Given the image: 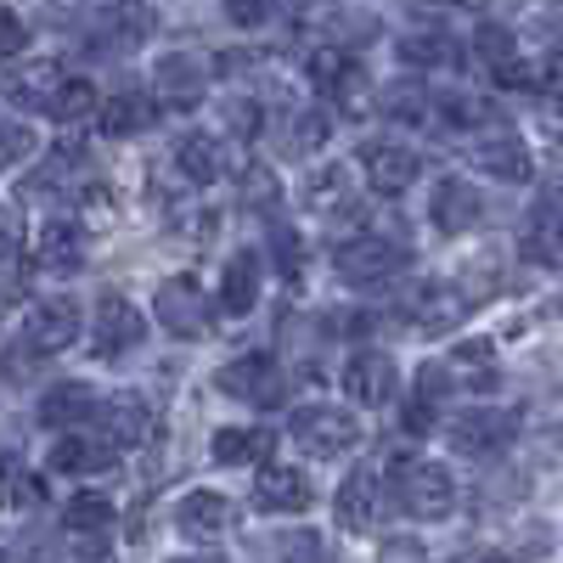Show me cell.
<instances>
[{
	"instance_id": "1",
	"label": "cell",
	"mask_w": 563,
	"mask_h": 563,
	"mask_svg": "<svg viewBox=\"0 0 563 563\" xmlns=\"http://www.w3.org/2000/svg\"><path fill=\"white\" fill-rule=\"evenodd\" d=\"M389 501L406 512V519H422V525H440L456 512V485L440 462L429 456H400L389 467Z\"/></svg>"
},
{
	"instance_id": "2",
	"label": "cell",
	"mask_w": 563,
	"mask_h": 563,
	"mask_svg": "<svg viewBox=\"0 0 563 563\" xmlns=\"http://www.w3.org/2000/svg\"><path fill=\"white\" fill-rule=\"evenodd\" d=\"M406 265H411V249L400 238H384V231H355V238L333 249V271L350 288H389V282L406 276Z\"/></svg>"
},
{
	"instance_id": "3",
	"label": "cell",
	"mask_w": 563,
	"mask_h": 563,
	"mask_svg": "<svg viewBox=\"0 0 563 563\" xmlns=\"http://www.w3.org/2000/svg\"><path fill=\"white\" fill-rule=\"evenodd\" d=\"M153 321L164 327L169 339L198 344V339L214 333V299L198 288L192 276H169V282H158V294H153Z\"/></svg>"
},
{
	"instance_id": "4",
	"label": "cell",
	"mask_w": 563,
	"mask_h": 563,
	"mask_svg": "<svg viewBox=\"0 0 563 563\" xmlns=\"http://www.w3.org/2000/svg\"><path fill=\"white\" fill-rule=\"evenodd\" d=\"M288 434L305 456L333 462V456H350L361 445V417H350L344 406H299L288 417Z\"/></svg>"
},
{
	"instance_id": "5",
	"label": "cell",
	"mask_w": 563,
	"mask_h": 563,
	"mask_svg": "<svg viewBox=\"0 0 563 563\" xmlns=\"http://www.w3.org/2000/svg\"><path fill=\"white\" fill-rule=\"evenodd\" d=\"M153 29H158L153 7H141V0H113V7H102L97 18H90L85 45L97 57H124V52H135V45H147Z\"/></svg>"
},
{
	"instance_id": "6",
	"label": "cell",
	"mask_w": 563,
	"mask_h": 563,
	"mask_svg": "<svg viewBox=\"0 0 563 563\" xmlns=\"http://www.w3.org/2000/svg\"><path fill=\"white\" fill-rule=\"evenodd\" d=\"M231 400H243V406H260V411H276L282 400H288V372H282L271 355H238V361H225L220 366V378H214Z\"/></svg>"
},
{
	"instance_id": "7",
	"label": "cell",
	"mask_w": 563,
	"mask_h": 563,
	"mask_svg": "<svg viewBox=\"0 0 563 563\" xmlns=\"http://www.w3.org/2000/svg\"><path fill=\"white\" fill-rule=\"evenodd\" d=\"M512 434H519V417L496 411V406L462 411L451 429H445V440H451V451H456L462 462H490V456H501V451L512 445Z\"/></svg>"
},
{
	"instance_id": "8",
	"label": "cell",
	"mask_w": 563,
	"mask_h": 563,
	"mask_svg": "<svg viewBox=\"0 0 563 563\" xmlns=\"http://www.w3.org/2000/svg\"><path fill=\"white\" fill-rule=\"evenodd\" d=\"M467 164H474L479 175H490V180H507V186H525L536 175V158L525 147V135L507 130V124H490V130H479L474 141H467Z\"/></svg>"
},
{
	"instance_id": "9",
	"label": "cell",
	"mask_w": 563,
	"mask_h": 563,
	"mask_svg": "<svg viewBox=\"0 0 563 563\" xmlns=\"http://www.w3.org/2000/svg\"><path fill=\"white\" fill-rule=\"evenodd\" d=\"M209 85H214V68H209V57H198V52H164V57L153 63V97H158L164 108L192 113V108L209 97Z\"/></svg>"
},
{
	"instance_id": "10",
	"label": "cell",
	"mask_w": 563,
	"mask_h": 563,
	"mask_svg": "<svg viewBox=\"0 0 563 563\" xmlns=\"http://www.w3.org/2000/svg\"><path fill=\"white\" fill-rule=\"evenodd\" d=\"M90 344L102 361H124L130 350L147 344V316H141L124 294H102L97 299V327H90Z\"/></svg>"
},
{
	"instance_id": "11",
	"label": "cell",
	"mask_w": 563,
	"mask_h": 563,
	"mask_svg": "<svg viewBox=\"0 0 563 563\" xmlns=\"http://www.w3.org/2000/svg\"><path fill=\"white\" fill-rule=\"evenodd\" d=\"M485 220V192L474 180L462 175H440L434 192H429V225L440 231V238H467Z\"/></svg>"
},
{
	"instance_id": "12",
	"label": "cell",
	"mask_w": 563,
	"mask_h": 563,
	"mask_svg": "<svg viewBox=\"0 0 563 563\" xmlns=\"http://www.w3.org/2000/svg\"><path fill=\"white\" fill-rule=\"evenodd\" d=\"M79 327H85L79 299L52 294V299H40V305L29 310V321H23V344H29L34 355H57V350H68V344L79 339Z\"/></svg>"
},
{
	"instance_id": "13",
	"label": "cell",
	"mask_w": 563,
	"mask_h": 563,
	"mask_svg": "<svg viewBox=\"0 0 563 563\" xmlns=\"http://www.w3.org/2000/svg\"><path fill=\"white\" fill-rule=\"evenodd\" d=\"M395 389H400V366H395L389 350L361 344V350L344 361V395H350L355 406H389Z\"/></svg>"
},
{
	"instance_id": "14",
	"label": "cell",
	"mask_w": 563,
	"mask_h": 563,
	"mask_svg": "<svg viewBox=\"0 0 563 563\" xmlns=\"http://www.w3.org/2000/svg\"><path fill=\"white\" fill-rule=\"evenodd\" d=\"M63 79H68L63 63H52V57H29V63H12L7 74H0V97H7L12 108H29V113H52Z\"/></svg>"
},
{
	"instance_id": "15",
	"label": "cell",
	"mask_w": 563,
	"mask_h": 563,
	"mask_svg": "<svg viewBox=\"0 0 563 563\" xmlns=\"http://www.w3.org/2000/svg\"><path fill=\"white\" fill-rule=\"evenodd\" d=\"M113 462H119V445H113L102 429L57 434L52 451H45V467H52V474H74V479H85V474H108Z\"/></svg>"
},
{
	"instance_id": "16",
	"label": "cell",
	"mask_w": 563,
	"mask_h": 563,
	"mask_svg": "<svg viewBox=\"0 0 563 563\" xmlns=\"http://www.w3.org/2000/svg\"><path fill=\"white\" fill-rule=\"evenodd\" d=\"M361 169L372 180V192L400 198V192L417 186L422 158H417V147H406V141H366V147H361Z\"/></svg>"
},
{
	"instance_id": "17",
	"label": "cell",
	"mask_w": 563,
	"mask_h": 563,
	"mask_svg": "<svg viewBox=\"0 0 563 563\" xmlns=\"http://www.w3.org/2000/svg\"><path fill=\"white\" fill-rule=\"evenodd\" d=\"M310 501H316V490L294 462H265L254 474V507L271 512V519H299Z\"/></svg>"
},
{
	"instance_id": "18",
	"label": "cell",
	"mask_w": 563,
	"mask_h": 563,
	"mask_svg": "<svg viewBox=\"0 0 563 563\" xmlns=\"http://www.w3.org/2000/svg\"><path fill=\"white\" fill-rule=\"evenodd\" d=\"M97 411H102V395L90 384H79V378H63V384H52L40 395V422H45V429H57V434L90 429Z\"/></svg>"
},
{
	"instance_id": "19",
	"label": "cell",
	"mask_w": 563,
	"mask_h": 563,
	"mask_svg": "<svg viewBox=\"0 0 563 563\" xmlns=\"http://www.w3.org/2000/svg\"><path fill=\"white\" fill-rule=\"evenodd\" d=\"M153 124H158V97L153 90H113V97H102V108H97V130L108 141L147 135Z\"/></svg>"
},
{
	"instance_id": "20",
	"label": "cell",
	"mask_w": 563,
	"mask_h": 563,
	"mask_svg": "<svg viewBox=\"0 0 563 563\" xmlns=\"http://www.w3.org/2000/svg\"><path fill=\"white\" fill-rule=\"evenodd\" d=\"M378 501H384L378 474H372V467H350V479H344L339 496H333V519H339V530L366 536L372 525H378Z\"/></svg>"
},
{
	"instance_id": "21",
	"label": "cell",
	"mask_w": 563,
	"mask_h": 563,
	"mask_svg": "<svg viewBox=\"0 0 563 563\" xmlns=\"http://www.w3.org/2000/svg\"><path fill=\"white\" fill-rule=\"evenodd\" d=\"M90 429H102L119 451L124 445H141L153 434V406L141 400V395H130V389H119V395H102V411H97V422Z\"/></svg>"
},
{
	"instance_id": "22",
	"label": "cell",
	"mask_w": 563,
	"mask_h": 563,
	"mask_svg": "<svg viewBox=\"0 0 563 563\" xmlns=\"http://www.w3.org/2000/svg\"><path fill=\"white\" fill-rule=\"evenodd\" d=\"M231 519H238V512H231V501L220 490H186L180 507H175V530L186 541H214V536L231 530Z\"/></svg>"
},
{
	"instance_id": "23",
	"label": "cell",
	"mask_w": 563,
	"mask_h": 563,
	"mask_svg": "<svg viewBox=\"0 0 563 563\" xmlns=\"http://www.w3.org/2000/svg\"><path fill=\"white\" fill-rule=\"evenodd\" d=\"M113 501L108 496H74L68 507H63V536H74L79 547H90V558H102V547H108V536H113Z\"/></svg>"
},
{
	"instance_id": "24",
	"label": "cell",
	"mask_w": 563,
	"mask_h": 563,
	"mask_svg": "<svg viewBox=\"0 0 563 563\" xmlns=\"http://www.w3.org/2000/svg\"><path fill=\"white\" fill-rule=\"evenodd\" d=\"M519 254H525L530 265H541V271H558V265H563V209L536 203V214H530L525 231H519Z\"/></svg>"
},
{
	"instance_id": "25",
	"label": "cell",
	"mask_w": 563,
	"mask_h": 563,
	"mask_svg": "<svg viewBox=\"0 0 563 563\" xmlns=\"http://www.w3.org/2000/svg\"><path fill=\"white\" fill-rule=\"evenodd\" d=\"M260 305V254L254 249H238L220 271V310L225 316H249Z\"/></svg>"
},
{
	"instance_id": "26",
	"label": "cell",
	"mask_w": 563,
	"mask_h": 563,
	"mask_svg": "<svg viewBox=\"0 0 563 563\" xmlns=\"http://www.w3.org/2000/svg\"><path fill=\"white\" fill-rule=\"evenodd\" d=\"M175 169L192 180V186H214L225 175V147H220L209 130H186L175 141Z\"/></svg>"
},
{
	"instance_id": "27",
	"label": "cell",
	"mask_w": 563,
	"mask_h": 563,
	"mask_svg": "<svg viewBox=\"0 0 563 563\" xmlns=\"http://www.w3.org/2000/svg\"><path fill=\"white\" fill-rule=\"evenodd\" d=\"M406 316L417 321V333H429V339L451 333V327H462V316H467V294L462 288H417Z\"/></svg>"
},
{
	"instance_id": "28",
	"label": "cell",
	"mask_w": 563,
	"mask_h": 563,
	"mask_svg": "<svg viewBox=\"0 0 563 563\" xmlns=\"http://www.w3.org/2000/svg\"><path fill=\"white\" fill-rule=\"evenodd\" d=\"M85 254H90V243H85V231H79L74 220H52V225L40 231V249H34L40 271H57V276L79 271V265H85Z\"/></svg>"
},
{
	"instance_id": "29",
	"label": "cell",
	"mask_w": 563,
	"mask_h": 563,
	"mask_svg": "<svg viewBox=\"0 0 563 563\" xmlns=\"http://www.w3.org/2000/svg\"><path fill=\"white\" fill-rule=\"evenodd\" d=\"M378 113L389 124H422V119L434 113V90L422 85V79H411V74H400V79H389L378 90Z\"/></svg>"
},
{
	"instance_id": "30",
	"label": "cell",
	"mask_w": 563,
	"mask_h": 563,
	"mask_svg": "<svg viewBox=\"0 0 563 563\" xmlns=\"http://www.w3.org/2000/svg\"><path fill=\"white\" fill-rule=\"evenodd\" d=\"M305 203H310L316 214H350V209H355V180H350V169H344V164L316 169V175L305 180Z\"/></svg>"
},
{
	"instance_id": "31",
	"label": "cell",
	"mask_w": 563,
	"mask_h": 563,
	"mask_svg": "<svg viewBox=\"0 0 563 563\" xmlns=\"http://www.w3.org/2000/svg\"><path fill=\"white\" fill-rule=\"evenodd\" d=\"M271 445H276L271 429H249V422H243V429H214L209 456H214L220 467H238V462H265Z\"/></svg>"
},
{
	"instance_id": "32",
	"label": "cell",
	"mask_w": 563,
	"mask_h": 563,
	"mask_svg": "<svg viewBox=\"0 0 563 563\" xmlns=\"http://www.w3.org/2000/svg\"><path fill=\"white\" fill-rule=\"evenodd\" d=\"M474 57H479L501 85L519 74V63H525V57H519V40H512L507 23H479V29H474Z\"/></svg>"
},
{
	"instance_id": "33",
	"label": "cell",
	"mask_w": 563,
	"mask_h": 563,
	"mask_svg": "<svg viewBox=\"0 0 563 563\" xmlns=\"http://www.w3.org/2000/svg\"><path fill=\"white\" fill-rule=\"evenodd\" d=\"M434 113H440L451 130H474V135L496 124V102H490V97H474V90H440Z\"/></svg>"
},
{
	"instance_id": "34",
	"label": "cell",
	"mask_w": 563,
	"mask_h": 563,
	"mask_svg": "<svg viewBox=\"0 0 563 563\" xmlns=\"http://www.w3.org/2000/svg\"><path fill=\"white\" fill-rule=\"evenodd\" d=\"M45 501V479L34 474L29 462H18V456H0V507H18V512H29V507H40Z\"/></svg>"
},
{
	"instance_id": "35",
	"label": "cell",
	"mask_w": 563,
	"mask_h": 563,
	"mask_svg": "<svg viewBox=\"0 0 563 563\" xmlns=\"http://www.w3.org/2000/svg\"><path fill=\"white\" fill-rule=\"evenodd\" d=\"M451 366H456V384L496 389V344L490 339H462L456 355H451Z\"/></svg>"
},
{
	"instance_id": "36",
	"label": "cell",
	"mask_w": 563,
	"mask_h": 563,
	"mask_svg": "<svg viewBox=\"0 0 563 563\" xmlns=\"http://www.w3.org/2000/svg\"><path fill=\"white\" fill-rule=\"evenodd\" d=\"M327 135H333V113L327 108H305V113H294V124H288V158H310L316 147H327Z\"/></svg>"
},
{
	"instance_id": "37",
	"label": "cell",
	"mask_w": 563,
	"mask_h": 563,
	"mask_svg": "<svg viewBox=\"0 0 563 563\" xmlns=\"http://www.w3.org/2000/svg\"><path fill=\"white\" fill-rule=\"evenodd\" d=\"M97 108H102L97 85H90V79H63V90H57V102H52V113H45V119H57V124H79V119H90Z\"/></svg>"
},
{
	"instance_id": "38",
	"label": "cell",
	"mask_w": 563,
	"mask_h": 563,
	"mask_svg": "<svg viewBox=\"0 0 563 563\" xmlns=\"http://www.w3.org/2000/svg\"><path fill=\"white\" fill-rule=\"evenodd\" d=\"M400 63H411V68L456 63V40H445V34H434V29H422V34H406V40H400Z\"/></svg>"
},
{
	"instance_id": "39",
	"label": "cell",
	"mask_w": 563,
	"mask_h": 563,
	"mask_svg": "<svg viewBox=\"0 0 563 563\" xmlns=\"http://www.w3.org/2000/svg\"><path fill=\"white\" fill-rule=\"evenodd\" d=\"M34 147H40V135H34L23 119L0 113V175H7V169H18L23 158H34Z\"/></svg>"
},
{
	"instance_id": "40",
	"label": "cell",
	"mask_w": 563,
	"mask_h": 563,
	"mask_svg": "<svg viewBox=\"0 0 563 563\" xmlns=\"http://www.w3.org/2000/svg\"><path fill=\"white\" fill-rule=\"evenodd\" d=\"M220 12H225L231 29L254 34V29H271L282 18V0H220Z\"/></svg>"
},
{
	"instance_id": "41",
	"label": "cell",
	"mask_w": 563,
	"mask_h": 563,
	"mask_svg": "<svg viewBox=\"0 0 563 563\" xmlns=\"http://www.w3.org/2000/svg\"><path fill=\"white\" fill-rule=\"evenodd\" d=\"M271 260H276V271L288 276V282H299V276H305V249H299V231L276 225V231H271Z\"/></svg>"
},
{
	"instance_id": "42",
	"label": "cell",
	"mask_w": 563,
	"mask_h": 563,
	"mask_svg": "<svg viewBox=\"0 0 563 563\" xmlns=\"http://www.w3.org/2000/svg\"><path fill=\"white\" fill-rule=\"evenodd\" d=\"M225 124L238 130V141H254L260 135V102L254 97H231L225 102Z\"/></svg>"
},
{
	"instance_id": "43",
	"label": "cell",
	"mask_w": 563,
	"mask_h": 563,
	"mask_svg": "<svg viewBox=\"0 0 563 563\" xmlns=\"http://www.w3.org/2000/svg\"><path fill=\"white\" fill-rule=\"evenodd\" d=\"M23 254V214L12 203H0V265H12Z\"/></svg>"
},
{
	"instance_id": "44",
	"label": "cell",
	"mask_w": 563,
	"mask_h": 563,
	"mask_svg": "<svg viewBox=\"0 0 563 563\" xmlns=\"http://www.w3.org/2000/svg\"><path fill=\"white\" fill-rule=\"evenodd\" d=\"M23 45H29V23H23L18 12L0 7V63H12V57L23 52Z\"/></svg>"
},
{
	"instance_id": "45",
	"label": "cell",
	"mask_w": 563,
	"mask_h": 563,
	"mask_svg": "<svg viewBox=\"0 0 563 563\" xmlns=\"http://www.w3.org/2000/svg\"><path fill=\"white\" fill-rule=\"evenodd\" d=\"M406 434H429L434 429V400H422V395H411V406H406Z\"/></svg>"
},
{
	"instance_id": "46",
	"label": "cell",
	"mask_w": 563,
	"mask_h": 563,
	"mask_svg": "<svg viewBox=\"0 0 563 563\" xmlns=\"http://www.w3.org/2000/svg\"><path fill=\"white\" fill-rule=\"evenodd\" d=\"M378 563H429V547H422V541H389L378 552Z\"/></svg>"
},
{
	"instance_id": "47",
	"label": "cell",
	"mask_w": 563,
	"mask_h": 563,
	"mask_svg": "<svg viewBox=\"0 0 563 563\" xmlns=\"http://www.w3.org/2000/svg\"><path fill=\"white\" fill-rule=\"evenodd\" d=\"M456 7L479 12V23H507V12L519 7V0H456Z\"/></svg>"
},
{
	"instance_id": "48",
	"label": "cell",
	"mask_w": 563,
	"mask_h": 563,
	"mask_svg": "<svg viewBox=\"0 0 563 563\" xmlns=\"http://www.w3.org/2000/svg\"><path fill=\"white\" fill-rule=\"evenodd\" d=\"M541 119H547V130L563 141V85L552 90V97H547V108H541Z\"/></svg>"
},
{
	"instance_id": "49",
	"label": "cell",
	"mask_w": 563,
	"mask_h": 563,
	"mask_svg": "<svg viewBox=\"0 0 563 563\" xmlns=\"http://www.w3.org/2000/svg\"><path fill=\"white\" fill-rule=\"evenodd\" d=\"M456 563H519V558H507V552H490V547H485V552H462Z\"/></svg>"
},
{
	"instance_id": "50",
	"label": "cell",
	"mask_w": 563,
	"mask_h": 563,
	"mask_svg": "<svg viewBox=\"0 0 563 563\" xmlns=\"http://www.w3.org/2000/svg\"><path fill=\"white\" fill-rule=\"evenodd\" d=\"M169 563H225L220 552H180V558H169Z\"/></svg>"
},
{
	"instance_id": "51",
	"label": "cell",
	"mask_w": 563,
	"mask_h": 563,
	"mask_svg": "<svg viewBox=\"0 0 563 563\" xmlns=\"http://www.w3.org/2000/svg\"><path fill=\"white\" fill-rule=\"evenodd\" d=\"M411 7H429L434 12V7H456V0H411Z\"/></svg>"
}]
</instances>
